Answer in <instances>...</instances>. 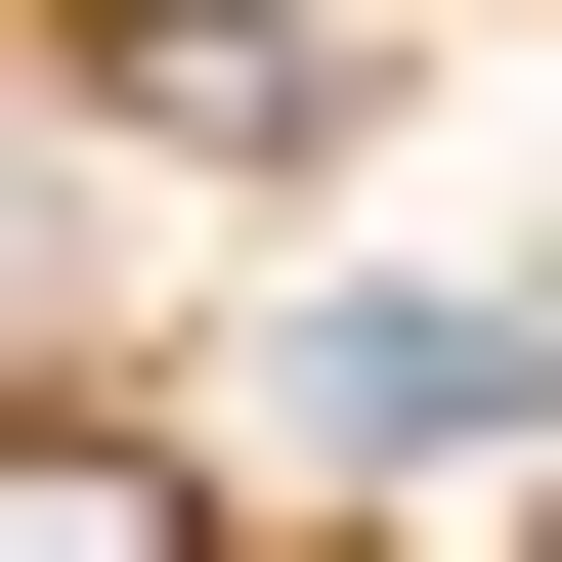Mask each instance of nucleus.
<instances>
[{
    "label": "nucleus",
    "mask_w": 562,
    "mask_h": 562,
    "mask_svg": "<svg viewBox=\"0 0 562 562\" xmlns=\"http://www.w3.org/2000/svg\"><path fill=\"white\" fill-rule=\"evenodd\" d=\"M303 432H390V476H432V432H519V347H476V303H303Z\"/></svg>",
    "instance_id": "1"
},
{
    "label": "nucleus",
    "mask_w": 562,
    "mask_h": 562,
    "mask_svg": "<svg viewBox=\"0 0 562 562\" xmlns=\"http://www.w3.org/2000/svg\"><path fill=\"white\" fill-rule=\"evenodd\" d=\"M0 562H173V432H0Z\"/></svg>",
    "instance_id": "3"
},
{
    "label": "nucleus",
    "mask_w": 562,
    "mask_h": 562,
    "mask_svg": "<svg viewBox=\"0 0 562 562\" xmlns=\"http://www.w3.org/2000/svg\"><path fill=\"white\" fill-rule=\"evenodd\" d=\"M44 303H87V87L0 44V347H44Z\"/></svg>",
    "instance_id": "2"
}]
</instances>
